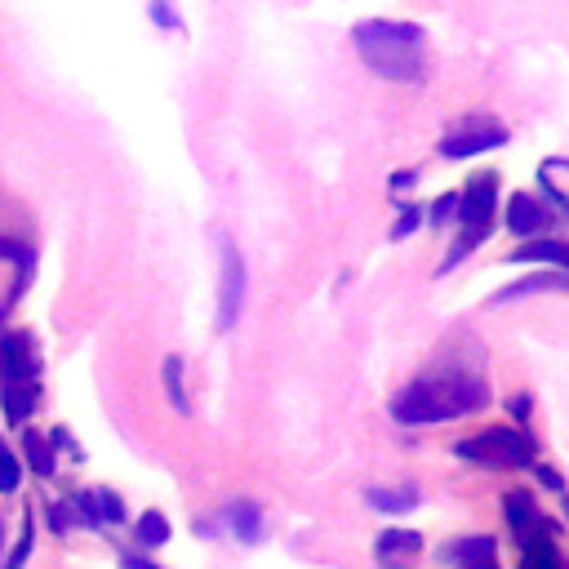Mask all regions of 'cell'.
Instances as JSON below:
<instances>
[{"mask_svg": "<svg viewBox=\"0 0 569 569\" xmlns=\"http://www.w3.org/2000/svg\"><path fill=\"white\" fill-rule=\"evenodd\" d=\"M351 44L360 53V62L378 76V80H396V84H427V36L418 22H400V18H365L351 27Z\"/></svg>", "mask_w": 569, "mask_h": 569, "instance_id": "1", "label": "cell"}, {"mask_svg": "<svg viewBox=\"0 0 569 569\" xmlns=\"http://www.w3.org/2000/svg\"><path fill=\"white\" fill-rule=\"evenodd\" d=\"M489 391L476 373L462 369H445V373H427L409 387H400L391 396V418L405 427H427V422H445V418H462L471 409H485Z\"/></svg>", "mask_w": 569, "mask_h": 569, "instance_id": "2", "label": "cell"}, {"mask_svg": "<svg viewBox=\"0 0 569 569\" xmlns=\"http://www.w3.org/2000/svg\"><path fill=\"white\" fill-rule=\"evenodd\" d=\"M493 213H498V173H476L462 191H458V236L440 262V276L453 271L471 249H480V240H489L493 231Z\"/></svg>", "mask_w": 569, "mask_h": 569, "instance_id": "3", "label": "cell"}, {"mask_svg": "<svg viewBox=\"0 0 569 569\" xmlns=\"http://www.w3.org/2000/svg\"><path fill=\"white\" fill-rule=\"evenodd\" d=\"M453 453H458L462 462H476V467L511 471V467H533L538 445H533V436L520 431V427H485V431L458 440Z\"/></svg>", "mask_w": 569, "mask_h": 569, "instance_id": "4", "label": "cell"}, {"mask_svg": "<svg viewBox=\"0 0 569 569\" xmlns=\"http://www.w3.org/2000/svg\"><path fill=\"white\" fill-rule=\"evenodd\" d=\"M507 138H511V133H507L502 120H493L489 111H471V116L453 120V124L440 133L436 151H440L445 160H467V156H480V151H498Z\"/></svg>", "mask_w": 569, "mask_h": 569, "instance_id": "5", "label": "cell"}, {"mask_svg": "<svg viewBox=\"0 0 569 569\" xmlns=\"http://www.w3.org/2000/svg\"><path fill=\"white\" fill-rule=\"evenodd\" d=\"M244 311V258L231 236L218 231V329H236Z\"/></svg>", "mask_w": 569, "mask_h": 569, "instance_id": "6", "label": "cell"}, {"mask_svg": "<svg viewBox=\"0 0 569 569\" xmlns=\"http://www.w3.org/2000/svg\"><path fill=\"white\" fill-rule=\"evenodd\" d=\"M40 382V356L31 333H4L0 338V387H36Z\"/></svg>", "mask_w": 569, "mask_h": 569, "instance_id": "7", "label": "cell"}, {"mask_svg": "<svg viewBox=\"0 0 569 569\" xmlns=\"http://www.w3.org/2000/svg\"><path fill=\"white\" fill-rule=\"evenodd\" d=\"M502 516H507V525L516 529V538H520V542H529V538H538L542 529H551V525H547V516L538 511L533 493H525V489L502 493Z\"/></svg>", "mask_w": 569, "mask_h": 569, "instance_id": "8", "label": "cell"}, {"mask_svg": "<svg viewBox=\"0 0 569 569\" xmlns=\"http://www.w3.org/2000/svg\"><path fill=\"white\" fill-rule=\"evenodd\" d=\"M418 551H422V533H413V529H387V533H378V542H373V556H378L387 569H405Z\"/></svg>", "mask_w": 569, "mask_h": 569, "instance_id": "9", "label": "cell"}, {"mask_svg": "<svg viewBox=\"0 0 569 569\" xmlns=\"http://www.w3.org/2000/svg\"><path fill=\"white\" fill-rule=\"evenodd\" d=\"M507 227H511L520 240H533V236L547 227V204L533 200V196H525V191H516V196L507 200Z\"/></svg>", "mask_w": 569, "mask_h": 569, "instance_id": "10", "label": "cell"}, {"mask_svg": "<svg viewBox=\"0 0 569 569\" xmlns=\"http://www.w3.org/2000/svg\"><path fill=\"white\" fill-rule=\"evenodd\" d=\"M511 262H547L551 271H565L569 276V240H525Z\"/></svg>", "mask_w": 569, "mask_h": 569, "instance_id": "11", "label": "cell"}, {"mask_svg": "<svg viewBox=\"0 0 569 569\" xmlns=\"http://www.w3.org/2000/svg\"><path fill=\"white\" fill-rule=\"evenodd\" d=\"M556 525L551 529H542L538 538H529V542H520V569H565V560H560V547H556Z\"/></svg>", "mask_w": 569, "mask_h": 569, "instance_id": "12", "label": "cell"}, {"mask_svg": "<svg viewBox=\"0 0 569 569\" xmlns=\"http://www.w3.org/2000/svg\"><path fill=\"white\" fill-rule=\"evenodd\" d=\"M440 560H449L453 569H462V565H476V560H493V538H489V533H476V538H458V542H445V547H440Z\"/></svg>", "mask_w": 569, "mask_h": 569, "instance_id": "13", "label": "cell"}, {"mask_svg": "<svg viewBox=\"0 0 569 569\" xmlns=\"http://www.w3.org/2000/svg\"><path fill=\"white\" fill-rule=\"evenodd\" d=\"M0 405H4L9 427H22L31 418V409L40 405V382L36 387H0Z\"/></svg>", "mask_w": 569, "mask_h": 569, "instance_id": "14", "label": "cell"}, {"mask_svg": "<svg viewBox=\"0 0 569 569\" xmlns=\"http://www.w3.org/2000/svg\"><path fill=\"white\" fill-rule=\"evenodd\" d=\"M547 289H569V276L565 271H538V276H525V280H516L511 289H502L493 302H511V298H525V293H547Z\"/></svg>", "mask_w": 569, "mask_h": 569, "instance_id": "15", "label": "cell"}, {"mask_svg": "<svg viewBox=\"0 0 569 569\" xmlns=\"http://www.w3.org/2000/svg\"><path fill=\"white\" fill-rule=\"evenodd\" d=\"M227 520H231V533H236L240 542H258V533H262V511H258V502H249V498L231 502Z\"/></svg>", "mask_w": 569, "mask_h": 569, "instance_id": "16", "label": "cell"}, {"mask_svg": "<svg viewBox=\"0 0 569 569\" xmlns=\"http://www.w3.org/2000/svg\"><path fill=\"white\" fill-rule=\"evenodd\" d=\"M22 449H27V462L36 467V476H53V467H58V453L49 449V440L40 436V431H22Z\"/></svg>", "mask_w": 569, "mask_h": 569, "instance_id": "17", "label": "cell"}, {"mask_svg": "<svg viewBox=\"0 0 569 569\" xmlns=\"http://www.w3.org/2000/svg\"><path fill=\"white\" fill-rule=\"evenodd\" d=\"M160 373H164V391H169V405H173L178 413H187L191 405H187V387H182V356H164Z\"/></svg>", "mask_w": 569, "mask_h": 569, "instance_id": "18", "label": "cell"}, {"mask_svg": "<svg viewBox=\"0 0 569 569\" xmlns=\"http://www.w3.org/2000/svg\"><path fill=\"white\" fill-rule=\"evenodd\" d=\"M133 529H138V542H142V547H164V542H169V520H164L160 511H142Z\"/></svg>", "mask_w": 569, "mask_h": 569, "instance_id": "19", "label": "cell"}, {"mask_svg": "<svg viewBox=\"0 0 569 569\" xmlns=\"http://www.w3.org/2000/svg\"><path fill=\"white\" fill-rule=\"evenodd\" d=\"M418 502L413 489H369V507L373 511H409Z\"/></svg>", "mask_w": 569, "mask_h": 569, "instance_id": "20", "label": "cell"}, {"mask_svg": "<svg viewBox=\"0 0 569 569\" xmlns=\"http://www.w3.org/2000/svg\"><path fill=\"white\" fill-rule=\"evenodd\" d=\"M18 485H22V462L18 453L0 449V493H18Z\"/></svg>", "mask_w": 569, "mask_h": 569, "instance_id": "21", "label": "cell"}, {"mask_svg": "<svg viewBox=\"0 0 569 569\" xmlns=\"http://www.w3.org/2000/svg\"><path fill=\"white\" fill-rule=\"evenodd\" d=\"M147 13H151V22H160L164 31H182V18L173 13V4H169V0H151V4H147Z\"/></svg>", "mask_w": 569, "mask_h": 569, "instance_id": "22", "label": "cell"}, {"mask_svg": "<svg viewBox=\"0 0 569 569\" xmlns=\"http://www.w3.org/2000/svg\"><path fill=\"white\" fill-rule=\"evenodd\" d=\"M453 218H458V191H445V196L431 204V222L445 227V222H453Z\"/></svg>", "mask_w": 569, "mask_h": 569, "instance_id": "23", "label": "cell"}, {"mask_svg": "<svg viewBox=\"0 0 569 569\" xmlns=\"http://www.w3.org/2000/svg\"><path fill=\"white\" fill-rule=\"evenodd\" d=\"M418 222H422V209L418 204H405L400 218H396V227H391V240H405L409 231H418Z\"/></svg>", "mask_w": 569, "mask_h": 569, "instance_id": "24", "label": "cell"}, {"mask_svg": "<svg viewBox=\"0 0 569 569\" xmlns=\"http://www.w3.org/2000/svg\"><path fill=\"white\" fill-rule=\"evenodd\" d=\"M418 182V169H400V173H391V191H405V187H413Z\"/></svg>", "mask_w": 569, "mask_h": 569, "instance_id": "25", "label": "cell"}, {"mask_svg": "<svg viewBox=\"0 0 569 569\" xmlns=\"http://www.w3.org/2000/svg\"><path fill=\"white\" fill-rule=\"evenodd\" d=\"M538 480H542V485H547V489H556V493H560V498H565V480H560V476H556V471H551V467H538Z\"/></svg>", "mask_w": 569, "mask_h": 569, "instance_id": "26", "label": "cell"}, {"mask_svg": "<svg viewBox=\"0 0 569 569\" xmlns=\"http://www.w3.org/2000/svg\"><path fill=\"white\" fill-rule=\"evenodd\" d=\"M120 569H156V565L142 560V556H120Z\"/></svg>", "mask_w": 569, "mask_h": 569, "instance_id": "27", "label": "cell"}, {"mask_svg": "<svg viewBox=\"0 0 569 569\" xmlns=\"http://www.w3.org/2000/svg\"><path fill=\"white\" fill-rule=\"evenodd\" d=\"M511 413H529V400L525 396H511Z\"/></svg>", "mask_w": 569, "mask_h": 569, "instance_id": "28", "label": "cell"}, {"mask_svg": "<svg viewBox=\"0 0 569 569\" xmlns=\"http://www.w3.org/2000/svg\"><path fill=\"white\" fill-rule=\"evenodd\" d=\"M462 569H498L493 560H476V565H462Z\"/></svg>", "mask_w": 569, "mask_h": 569, "instance_id": "29", "label": "cell"}, {"mask_svg": "<svg viewBox=\"0 0 569 569\" xmlns=\"http://www.w3.org/2000/svg\"><path fill=\"white\" fill-rule=\"evenodd\" d=\"M0 542H4V520H0Z\"/></svg>", "mask_w": 569, "mask_h": 569, "instance_id": "30", "label": "cell"}, {"mask_svg": "<svg viewBox=\"0 0 569 569\" xmlns=\"http://www.w3.org/2000/svg\"><path fill=\"white\" fill-rule=\"evenodd\" d=\"M0 320H4V307H0Z\"/></svg>", "mask_w": 569, "mask_h": 569, "instance_id": "31", "label": "cell"}]
</instances>
